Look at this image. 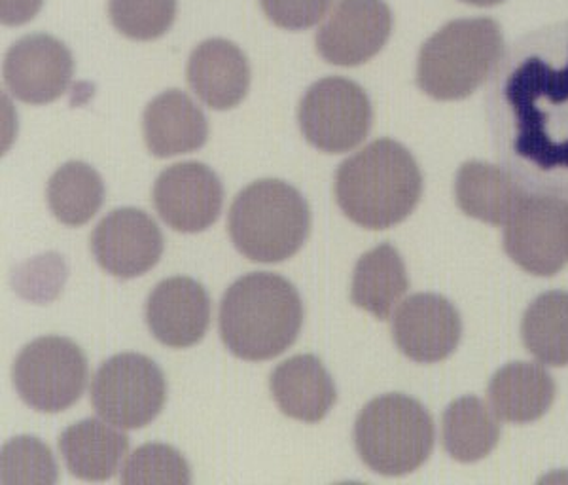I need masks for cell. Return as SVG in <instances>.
Returning a JSON list of instances; mask_svg holds the SVG:
<instances>
[{
	"mask_svg": "<svg viewBox=\"0 0 568 485\" xmlns=\"http://www.w3.org/2000/svg\"><path fill=\"white\" fill-rule=\"evenodd\" d=\"M146 323L158 342L186 350L200 343L211 323V300L190 277H169L150 292Z\"/></svg>",
	"mask_w": 568,
	"mask_h": 485,
	"instance_id": "cell-15",
	"label": "cell"
},
{
	"mask_svg": "<svg viewBox=\"0 0 568 485\" xmlns=\"http://www.w3.org/2000/svg\"><path fill=\"white\" fill-rule=\"evenodd\" d=\"M91 404L101 420L123 431L150 425L168 401L160 366L139 353L110 356L91 380Z\"/></svg>",
	"mask_w": 568,
	"mask_h": 485,
	"instance_id": "cell-6",
	"label": "cell"
},
{
	"mask_svg": "<svg viewBox=\"0 0 568 485\" xmlns=\"http://www.w3.org/2000/svg\"><path fill=\"white\" fill-rule=\"evenodd\" d=\"M487 396L500 420L530 423L548 412L556 398V383L538 364L511 363L493 375Z\"/></svg>",
	"mask_w": 568,
	"mask_h": 485,
	"instance_id": "cell-20",
	"label": "cell"
},
{
	"mask_svg": "<svg viewBox=\"0 0 568 485\" xmlns=\"http://www.w3.org/2000/svg\"><path fill=\"white\" fill-rule=\"evenodd\" d=\"M444 446L453 459L476 463L497 447L500 427L497 417L476 396L453 402L442 420Z\"/></svg>",
	"mask_w": 568,
	"mask_h": 485,
	"instance_id": "cell-23",
	"label": "cell"
},
{
	"mask_svg": "<svg viewBox=\"0 0 568 485\" xmlns=\"http://www.w3.org/2000/svg\"><path fill=\"white\" fill-rule=\"evenodd\" d=\"M142 131L150 154L173 158L207 143L209 123L186 93L168 90L150 101L142 117Z\"/></svg>",
	"mask_w": 568,
	"mask_h": 485,
	"instance_id": "cell-17",
	"label": "cell"
},
{
	"mask_svg": "<svg viewBox=\"0 0 568 485\" xmlns=\"http://www.w3.org/2000/svg\"><path fill=\"white\" fill-rule=\"evenodd\" d=\"M90 245L104 272L133 279L160 262L163 235L154 219L141 209H116L91 232Z\"/></svg>",
	"mask_w": 568,
	"mask_h": 485,
	"instance_id": "cell-12",
	"label": "cell"
},
{
	"mask_svg": "<svg viewBox=\"0 0 568 485\" xmlns=\"http://www.w3.org/2000/svg\"><path fill=\"white\" fill-rule=\"evenodd\" d=\"M372 118L366 91L342 77L323 78L311 85L297 111L307 143L326 154L356 149L368 137Z\"/></svg>",
	"mask_w": 568,
	"mask_h": 485,
	"instance_id": "cell-8",
	"label": "cell"
},
{
	"mask_svg": "<svg viewBox=\"0 0 568 485\" xmlns=\"http://www.w3.org/2000/svg\"><path fill=\"white\" fill-rule=\"evenodd\" d=\"M65 283V264L59 254H45L34 259L13 275V286L21 296L37 302L58 296Z\"/></svg>",
	"mask_w": 568,
	"mask_h": 485,
	"instance_id": "cell-29",
	"label": "cell"
},
{
	"mask_svg": "<svg viewBox=\"0 0 568 485\" xmlns=\"http://www.w3.org/2000/svg\"><path fill=\"white\" fill-rule=\"evenodd\" d=\"M219 321L222 342L233 355L262 363L296 342L304 324V304L288 279L254 272L227 289Z\"/></svg>",
	"mask_w": 568,
	"mask_h": 485,
	"instance_id": "cell-2",
	"label": "cell"
},
{
	"mask_svg": "<svg viewBox=\"0 0 568 485\" xmlns=\"http://www.w3.org/2000/svg\"><path fill=\"white\" fill-rule=\"evenodd\" d=\"M44 0H0V20L8 27L23 26L40 12Z\"/></svg>",
	"mask_w": 568,
	"mask_h": 485,
	"instance_id": "cell-31",
	"label": "cell"
},
{
	"mask_svg": "<svg viewBox=\"0 0 568 485\" xmlns=\"http://www.w3.org/2000/svg\"><path fill=\"white\" fill-rule=\"evenodd\" d=\"M12 377L27 406L58 414L84 395L88 358L69 337H39L20 351Z\"/></svg>",
	"mask_w": 568,
	"mask_h": 485,
	"instance_id": "cell-7",
	"label": "cell"
},
{
	"mask_svg": "<svg viewBox=\"0 0 568 485\" xmlns=\"http://www.w3.org/2000/svg\"><path fill=\"white\" fill-rule=\"evenodd\" d=\"M74 61L61 40L29 34L18 40L4 58V80L16 98L29 104L53 103L71 84Z\"/></svg>",
	"mask_w": 568,
	"mask_h": 485,
	"instance_id": "cell-13",
	"label": "cell"
},
{
	"mask_svg": "<svg viewBox=\"0 0 568 485\" xmlns=\"http://www.w3.org/2000/svg\"><path fill=\"white\" fill-rule=\"evenodd\" d=\"M334 192L349 221L368 230H387L414 213L423 175L406 146L379 139L337 168Z\"/></svg>",
	"mask_w": 568,
	"mask_h": 485,
	"instance_id": "cell-1",
	"label": "cell"
},
{
	"mask_svg": "<svg viewBox=\"0 0 568 485\" xmlns=\"http://www.w3.org/2000/svg\"><path fill=\"white\" fill-rule=\"evenodd\" d=\"M112 26L131 40H155L168 33L176 0H109Z\"/></svg>",
	"mask_w": 568,
	"mask_h": 485,
	"instance_id": "cell-27",
	"label": "cell"
},
{
	"mask_svg": "<svg viewBox=\"0 0 568 485\" xmlns=\"http://www.w3.org/2000/svg\"><path fill=\"white\" fill-rule=\"evenodd\" d=\"M463 334L459 311L438 294H415L394 313L393 337L415 363L444 361L457 350Z\"/></svg>",
	"mask_w": 568,
	"mask_h": 485,
	"instance_id": "cell-14",
	"label": "cell"
},
{
	"mask_svg": "<svg viewBox=\"0 0 568 485\" xmlns=\"http://www.w3.org/2000/svg\"><path fill=\"white\" fill-rule=\"evenodd\" d=\"M270 388L278 410L304 423L323 421L337 401L334 380L315 355H296L278 364Z\"/></svg>",
	"mask_w": 568,
	"mask_h": 485,
	"instance_id": "cell-18",
	"label": "cell"
},
{
	"mask_svg": "<svg viewBox=\"0 0 568 485\" xmlns=\"http://www.w3.org/2000/svg\"><path fill=\"white\" fill-rule=\"evenodd\" d=\"M192 482L190 466L182 453L168 444H146L125 461L122 484H176Z\"/></svg>",
	"mask_w": 568,
	"mask_h": 485,
	"instance_id": "cell-28",
	"label": "cell"
},
{
	"mask_svg": "<svg viewBox=\"0 0 568 485\" xmlns=\"http://www.w3.org/2000/svg\"><path fill=\"white\" fill-rule=\"evenodd\" d=\"M265 16L286 31H305L317 26L332 0H260Z\"/></svg>",
	"mask_w": 568,
	"mask_h": 485,
	"instance_id": "cell-30",
	"label": "cell"
},
{
	"mask_svg": "<svg viewBox=\"0 0 568 485\" xmlns=\"http://www.w3.org/2000/svg\"><path fill=\"white\" fill-rule=\"evenodd\" d=\"M45 200L59 222L84 226L103 208L104 182L88 163L69 162L48 181Z\"/></svg>",
	"mask_w": 568,
	"mask_h": 485,
	"instance_id": "cell-24",
	"label": "cell"
},
{
	"mask_svg": "<svg viewBox=\"0 0 568 485\" xmlns=\"http://www.w3.org/2000/svg\"><path fill=\"white\" fill-rule=\"evenodd\" d=\"M2 485H50L59 479L52 449L33 436H18L2 447Z\"/></svg>",
	"mask_w": 568,
	"mask_h": 485,
	"instance_id": "cell-26",
	"label": "cell"
},
{
	"mask_svg": "<svg viewBox=\"0 0 568 485\" xmlns=\"http://www.w3.org/2000/svg\"><path fill=\"white\" fill-rule=\"evenodd\" d=\"M460 2H466V4H470V7H479V8H489L497 7L504 0H460Z\"/></svg>",
	"mask_w": 568,
	"mask_h": 485,
	"instance_id": "cell-32",
	"label": "cell"
},
{
	"mask_svg": "<svg viewBox=\"0 0 568 485\" xmlns=\"http://www.w3.org/2000/svg\"><path fill=\"white\" fill-rule=\"evenodd\" d=\"M504 53L503 29L497 21H452L420 48L417 84L436 101H459L491 77Z\"/></svg>",
	"mask_w": 568,
	"mask_h": 485,
	"instance_id": "cell-4",
	"label": "cell"
},
{
	"mask_svg": "<svg viewBox=\"0 0 568 485\" xmlns=\"http://www.w3.org/2000/svg\"><path fill=\"white\" fill-rule=\"evenodd\" d=\"M504 249L532 275H556L568 264V200L527 195L504 228Z\"/></svg>",
	"mask_w": 568,
	"mask_h": 485,
	"instance_id": "cell-9",
	"label": "cell"
},
{
	"mask_svg": "<svg viewBox=\"0 0 568 485\" xmlns=\"http://www.w3.org/2000/svg\"><path fill=\"white\" fill-rule=\"evenodd\" d=\"M58 446L72 476L85 482H104L118 473L130 441L114 425L91 417L59 434Z\"/></svg>",
	"mask_w": 568,
	"mask_h": 485,
	"instance_id": "cell-19",
	"label": "cell"
},
{
	"mask_svg": "<svg viewBox=\"0 0 568 485\" xmlns=\"http://www.w3.org/2000/svg\"><path fill=\"white\" fill-rule=\"evenodd\" d=\"M187 84L214 111H230L246 98L251 67L240 46L209 39L195 48L186 65Z\"/></svg>",
	"mask_w": 568,
	"mask_h": 485,
	"instance_id": "cell-16",
	"label": "cell"
},
{
	"mask_svg": "<svg viewBox=\"0 0 568 485\" xmlns=\"http://www.w3.org/2000/svg\"><path fill=\"white\" fill-rule=\"evenodd\" d=\"M152 201L168 226L181 233H197L213 226L219 219L224 188L207 165L175 163L155 179Z\"/></svg>",
	"mask_w": 568,
	"mask_h": 485,
	"instance_id": "cell-10",
	"label": "cell"
},
{
	"mask_svg": "<svg viewBox=\"0 0 568 485\" xmlns=\"http://www.w3.org/2000/svg\"><path fill=\"white\" fill-rule=\"evenodd\" d=\"M524 342L530 355L548 366L568 364V292H546L524 317Z\"/></svg>",
	"mask_w": 568,
	"mask_h": 485,
	"instance_id": "cell-25",
	"label": "cell"
},
{
	"mask_svg": "<svg viewBox=\"0 0 568 485\" xmlns=\"http://www.w3.org/2000/svg\"><path fill=\"white\" fill-rule=\"evenodd\" d=\"M455 198L463 213L487 224H506L525 195L504 169L468 162L457 171Z\"/></svg>",
	"mask_w": 568,
	"mask_h": 485,
	"instance_id": "cell-21",
	"label": "cell"
},
{
	"mask_svg": "<svg viewBox=\"0 0 568 485\" xmlns=\"http://www.w3.org/2000/svg\"><path fill=\"white\" fill-rule=\"evenodd\" d=\"M390 29L393 13L385 0H337L318 29L317 50L332 65H362L382 52Z\"/></svg>",
	"mask_w": 568,
	"mask_h": 485,
	"instance_id": "cell-11",
	"label": "cell"
},
{
	"mask_svg": "<svg viewBox=\"0 0 568 485\" xmlns=\"http://www.w3.org/2000/svg\"><path fill=\"white\" fill-rule=\"evenodd\" d=\"M407 289L409 281L400 253L383 243L356 262L351 300L356 307L368 311L379 321H387Z\"/></svg>",
	"mask_w": 568,
	"mask_h": 485,
	"instance_id": "cell-22",
	"label": "cell"
},
{
	"mask_svg": "<svg viewBox=\"0 0 568 485\" xmlns=\"http://www.w3.org/2000/svg\"><path fill=\"white\" fill-rule=\"evenodd\" d=\"M364 465L383 476H406L425 465L434 447V423L412 396H379L362 410L353 431Z\"/></svg>",
	"mask_w": 568,
	"mask_h": 485,
	"instance_id": "cell-5",
	"label": "cell"
},
{
	"mask_svg": "<svg viewBox=\"0 0 568 485\" xmlns=\"http://www.w3.org/2000/svg\"><path fill=\"white\" fill-rule=\"evenodd\" d=\"M311 211L296 188L264 179L243 188L227 213V232L243 256L262 264L283 262L302 249Z\"/></svg>",
	"mask_w": 568,
	"mask_h": 485,
	"instance_id": "cell-3",
	"label": "cell"
}]
</instances>
